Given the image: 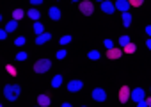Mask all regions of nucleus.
Returning a JSON list of instances; mask_svg holds the SVG:
<instances>
[{
    "mask_svg": "<svg viewBox=\"0 0 151 107\" xmlns=\"http://www.w3.org/2000/svg\"><path fill=\"white\" fill-rule=\"evenodd\" d=\"M20 93H22V87H20L18 84H7V86L4 87V96H6L9 102H14V100L20 96Z\"/></svg>",
    "mask_w": 151,
    "mask_h": 107,
    "instance_id": "nucleus-1",
    "label": "nucleus"
},
{
    "mask_svg": "<svg viewBox=\"0 0 151 107\" xmlns=\"http://www.w3.org/2000/svg\"><path fill=\"white\" fill-rule=\"evenodd\" d=\"M101 11L103 13H107V15H114V11H117L116 9V4L114 2H109V0H105V2H101Z\"/></svg>",
    "mask_w": 151,
    "mask_h": 107,
    "instance_id": "nucleus-8",
    "label": "nucleus"
},
{
    "mask_svg": "<svg viewBox=\"0 0 151 107\" xmlns=\"http://www.w3.org/2000/svg\"><path fill=\"white\" fill-rule=\"evenodd\" d=\"M50 103H52V100H50L48 95H39V96H37V105H41V107H48Z\"/></svg>",
    "mask_w": 151,
    "mask_h": 107,
    "instance_id": "nucleus-11",
    "label": "nucleus"
},
{
    "mask_svg": "<svg viewBox=\"0 0 151 107\" xmlns=\"http://www.w3.org/2000/svg\"><path fill=\"white\" fill-rule=\"evenodd\" d=\"M50 68H52V61L50 59H39L34 64V71L36 73H46Z\"/></svg>",
    "mask_w": 151,
    "mask_h": 107,
    "instance_id": "nucleus-2",
    "label": "nucleus"
},
{
    "mask_svg": "<svg viewBox=\"0 0 151 107\" xmlns=\"http://www.w3.org/2000/svg\"><path fill=\"white\" fill-rule=\"evenodd\" d=\"M84 87V82L82 80H69L68 82V91L69 93H77V91H80Z\"/></svg>",
    "mask_w": 151,
    "mask_h": 107,
    "instance_id": "nucleus-6",
    "label": "nucleus"
},
{
    "mask_svg": "<svg viewBox=\"0 0 151 107\" xmlns=\"http://www.w3.org/2000/svg\"><path fill=\"white\" fill-rule=\"evenodd\" d=\"M27 57H29L27 52H18V54H16V59H18V61H25Z\"/></svg>",
    "mask_w": 151,
    "mask_h": 107,
    "instance_id": "nucleus-27",
    "label": "nucleus"
},
{
    "mask_svg": "<svg viewBox=\"0 0 151 107\" xmlns=\"http://www.w3.org/2000/svg\"><path fill=\"white\" fill-rule=\"evenodd\" d=\"M130 98H132V89H130L128 86H123V87L119 89V102H121V103H126Z\"/></svg>",
    "mask_w": 151,
    "mask_h": 107,
    "instance_id": "nucleus-4",
    "label": "nucleus"
},
{
    "mask_svg": "<svg viewBox=\"0 0 151 107\" xmlns=\"http://www.w3.org/2000/svg\"><path fill=\"white\" fill-rule=\"evenodd\" d=\"M23 16H25V11H23V9H14V11H13V20H18V22H20Z\"/></svg>",
    "mask_w": 151,
    "mask_h": 107,
    "instance_id": "nucleus-18",
    "label": "nucleus"
},
{
    "mask_svg": "<svg viewBox=\"0 0 151 107\" xmlns=\"http://www.w3.org/2000/svg\"><path fill=\"white\" fill-rule=\"evenodd\" d=\"M50 84H52V87H55V89H57V87H60V84H62V75H55V77L52 79V82H50Z\"/></svg>",
    "mask_w": 151,
    "mask_h": 107,
    "instance_id": "nucleus-17",
    "label": "nucleus"
},
{
    "mask_svg": "<svg viewBox=\"0 0 151 107\" xmlns=\"http://www.w3.org/2000/svg\"><path fill=\"white\" fill-rule=\"evenodd\" d=\"M30 4L32 6H39V4H43V0H30Z\"/></svg>",
    "mask_w": 151,
    "mask_h": 107,
    "instance_id": "nucleus-32",
    "label": "nucleus"
},
{
    "mask_svg": "<svg viewBox=\"0 0 151 107\" xmlns=\"http://www.w3.org/2000/svg\"><path fill=\"white\" fill-rule=\"evenodd\" d=\"M7 34H9V32H7L6 29H2V31H0V39H6V38H7Z\"/></svg>",
    "mask_w": 151,
    "mask_h": 107,
    "instance_id": "nucleus-30",
    "label": "nucleus"
},
{
    "mask_svg": "<svg viewBox=\"0 0 151 107\" xmlns=\"http://www.w3.org/2000/svg\"><path fill=\"white\" fill-rule=\"evenodd\" d=\"M146 34L151 38V25H147V27H146Z\"/></svg>",
    "mask_w": 151,
    "mask_h": 107,
    "instance_id": "nucleus-33",
    "label": "nucleus"
},
{
    "mask_svg": "<svg viewBox=\"0 0 151 107\" xmlns=\"http://www.w3.org/2000/svg\"><path fill=\"white\" fill-rule=\"evenodd\" d=\"M130 43H132V41H130V38H128V36H121V38H119V45H121L123 48H124L126 45H130Z\"/></svg>",
    "mask_w": 151,
    "mask_h": 107,
    "instance_id": "nucleus-22",
    "label": "nucleus"
},
{
    "mask_svg": "<svg viewBox=\"0 0 151 107\" xmlns=\"http://www.w3.org/2000/svg\"><path fill=\"white\" fill-rule=\"evenodd\" d=\"M93 100H96V102H105V100H107V93H105V89H101V87L93 89Z\"/></svg>",
    "mask_w": 151,
    "mask_h": 107,
    "instance_id": "nucleus-7",
    "label": "nucleus"
},
{
    "mask_svg": "<svg viewBox=\"0 0 151 107\" xmlns=\"http://www.w3.org/2000/svg\"><path fill=\"white\" fill-rule=\"evenodd\" d=\"M50 39H52V34L50 32H45V34H41V36L36 38V45H43V43H46Z\"/></svg>",
    "mask_w": 151,
    "mask_h": 107,
    "instance_id": "nucleus-13",
    "label": "nucleus"
},
{
    "mask_svg": "<svg viewBox=\"0 0 151 107\" xmlns=\"http://www.w3.org/2000/svg\"><path fill=\"white\" fill-rule=\"evenodd\" d=\"M132 100L133 102H142V100H146V91L142 89V87H135V89H132Z\"/></svg>",
    "mask_w": 151,
    "mask_h": 107,
    "instance_id": "nucleus-5",
    "label": "nucleus"
},
{
    "mask_svg": "<svg viewBox=\"0 0 151 107\" xmlns=\"http://www.w3.org/2000/svg\"><path fill=\"white\" fill-rule=\"evenodd\" d=\"M128 2H130V6H133V7H139V6H142L144 0H128Z\"/></svg>",
    "mask_w": 151,
    "mask_h": 107,
    "instance_id": "nucleus-28",
    "label": "nucleus"
},
{
    "mask_svg": "<svg viewBox=\"0 0 151 107\" xmlns=\"http://www.w3.org/2000/svg\"><path fill=\"white\" fill-rule=\"evenodd\" d=\"M6 68H7V71H9V73H11V75H16V68H14V66H13V64H7V66H6Z\"/></svg>",
    "mask_w": 151,
    "mask_h": 107,
    "instance_id": "nucleus-29",
    "label": "nucleus"
},
{
    "mask_svg": "<svg viewBox=\"0 0 151 107\" xmlns=\"http://www.w3.org/2000/svg\"><path fill=\"white\" fill-rule=\"evenodd\" d=\"M146 102H147V105L151 107V96H149V98H146Z\"/></svg>",
    "mask_w": 151,
    "mask_h": 107,
    "instance_id": "nucleus-36",
    "label": "nucleus"
},
{
    "mask_svg": "<svg viewBox=\"0 0 151 107\" xmlns=\"http://www.w3.org/2000/svg\"><path fill=\"white\" fill-rule=\"evenodd\" d=\"M146 47H147V50H151V38H149V39L146 41Z\"/></svg>",
    "mask_w": 151,
    "mask_h": 107,
    "instance_id": "nucleus-34",
    "label": "nucleus"
},
{
    "mask_svg": "<svg viewBox=\"0 0 151 107\" xmlns=\"http://www.w3.org/2000/svg\"><path fill=\"white\" fill-rule=\"evenodd\" d=\"M87 57H89L91 61H98V59H100V52H98V50H91V52L87 54Z\"/></svg>",
    "mask_w": 151,
    "mask_h": 107,
    "instance_id": "nucleus-21",
    "label": "nucleus"
},
{
    "mask_svg": "<svg viewBox=\"0 0 151 107\" xmlns=\"http://www.w3.org/2000/svg\"><path fill=\"white\" fill-rule=\"evenodd\" d=\"M18 29V20H11L7 25H6V31L7 32H13V31H16Z\"/></svg>",
    "mask_w": 151,
    "mask_h": 107,
    "instance_id": "nucleus-19",
    "label": "nucleus"
},
{
    "mask_svg": "<svg viewBox=\"0 0 151 107\" xmlns=\"http://www.w3.org/2000/svg\"><path fill=\"white\" fill-rule=\"evenodd\" d=\"M123 50H124V54H133V52L137 50V45H135V43H130V45H126Z\"/></svg>",
    "mask_w": 151,
    "mask_h": 107,
    "instance_id": "nucleus-20",
    "label": "nucleus"
},
{
    "mask_svg": "<svg viewBox=\"0 0 151 107\" xmlns=\"http://www.w3.org/2000/svg\"><path fill=\"white\" fill-rule=\"evenodd\" d=\"M116 9L121 13H126L130 9V2L128 0H116Z\"/></svg>",
    "mask_w": 151,
    "mask_h": 107,
    "instance_id": "nucleus-9",
    "label": "nucleus"
},
{
    "mask_svg": "<svg viewBox=\"0 0 151 107\" xmlns=\"http://www.w3.org/2000/svg\"><path fill=\"white\" fill-rule=\"evenodd\" d=\"M103 45H105V48H107V50H112V48H114V41H112V39H105V41H103Z\"/></svg>",
    "mask_w": 151,
    "mask_h": 107,
    "instance_id": "nucleus-26",
    "label": "nucleus"
},
{
    "mask_svg": "<svg viewBox=\"0 0 151 107\" xmlns=\"http://www.w3.org/2000/svg\"><path fill=\"white\" fill-rule=\"evenodd\" d=\"M96 2H105V0H96Z\"/></svg>",
    "mask_w": 151,
    "mask_h": 107,
    "instance_id": "nucleus-38",
    "label": "nucleus"
},
{
    "mask_svg": "<svg viewBox=\"0 0 151 107\" xmlns=\"http://www.w3.org/2000/svg\"><path fill=\"white\" fill-rule=\"evenodd\" d=\"M48 16H50V20H53V22H59L60 20V9L59 7H50L48 9Z\"/></svg>",
    "mask_w": 151,
    "mask_h": 107,
    "instance_id": "nucleus-10",
    "label": "nucleus"
},
{
    "mask_svg": "<svg viewBox=\"0 0 151 107\" xmlns=\"http://www.w3.org/2000/svg\"><path fill=\"white\" fill-rule=\"evenodd\" d=\"M36 107H41V105H36Z\"/></svg>",
    "mask_w": 151,
    "mask_h": 107,
    "instance_id": "nucleus-39",
    "label": "nucleus"
},
{
    "mask_svg": "<svg viewBox=\"0 0 151 107\" xmlns=\"http://www.w3.org/2000/svg\"><path fill=\"white\" fill-rule=\"evenodd\" d=\"M34 32H36L37 36L45 34V25H43L41 22H36V23H34Z\"/></svg>",
    "mask_w": 151,
    "mask_h": 107,
    "instance_id": "nucleus-16",
    "label": "nucleus"
},
{
    "mask_svg": "<svg viewBox=\"0 0 151 107\" xmlns=\"http://www.w3.org/2000/svg\"><path fill=\"white\" fill-rule=\"evenodd\" d=\"M60 107H73V105H71V103H68V102H64V103H62Z\"/></svg>",
    "mask_w": 151,
    "mask_h": 107,
    "instance_id": "nucleus-35",
    "label": "nucleus"
},
{
    "mask_svg": "<svg viewBox=\"0 0 151 107\" xmlns=\"http://www.w3.org/2000/svg\"><path fill=\"white\" fill-rule=\"evenodd\" d=\"M71 2H78V4H80V2H82V0H71Z\"/></svg>",
    "mask_w": 151,
    "mask_h": 107,
    "instance_id": "nucleus-37",
    "label": "nucleus"
},
{
    "mask_svg": "<svg viewBox=\"0 0 151 107\" xmlns=\"http://www.w3.org/2000/svg\"><path fill=\"white\" fill-rule=\"evenodd\" d=\"M121 20H123V27H130L132 25V15H130V11L121 13Z\"/></svg>",
    "mask_w": 151,
    "mask_h": 107,
    "instance_id": "nucleus-12",
    "label": "nucleus"
},
{
    "mask_svg": "<svg viewBox=\"0 0 151 107\" xmlns=\"http://www.w3.org/2000/svg\"><path fill=\"white\" fill-rule=\"evenodd\" d=\"M71 39H73V38H71L69 34H66V36H62L59 41H60V45H68V43H71Z\"/></svg>",
    "mask_w": 151,
    "mask_h": 107,
    "instance_id": "nucleus-23",
    "label": "nucleus"
},
{
    "mask_svg": "<svg viewBox=\"0 0 151 107\" xmlns=\"http://www.w3.org/2000/svg\"><path fill=\"white\" fill-rule=\"evenodd\" d=\"M93 11H94L93 2H89V0H82V2H80V13H82V15H86V16H91V15H93Z\"/></svg>",
    "mask_w": 151,
    "mask_h": 107,
    "instance_id": "nucleus-3",
    "label": "nucleus"
},
{
    "mask_svg": "<svg viewBox=\"0 0 151 107\" xmlns=\"http://www.w3.org/2000/svg\"><path fill=\"white\" fill-rule=\"evenodd\" d=\"M107 55H109V59H119L123 55V50L121 48H112V50L107 52Z\"/></svg>",
    "mask_w": 151,
    "mask_h": 107,
    "instance_id": "nucleus-14",
    "label": "nucleus"
},
{
    "mask_svg": "<svg viewBox=\"0 0 151 107\" xmlns=\"http://www.w3.org/2000/svg\"><path fill=\"white\" fill-rule=\"evenodd\" d=\"M27 15H29V18H30V20H34V22H37V20H39V16H41V13H39L37 9H29V13H27Z\"/></svg>",
    "mask_w": 151,
    "mask_h": 107,
    "instance_id": "nucleus-15",
    "label": "nucleus"
},
{
    "mask_svg": "<svg viewBox=\"0 0 151 107\" xmlns=\"http://www.w3.org/2000/svg\"><path fill=\"white\" fill-rule=\"evenodd\" d=\"M14 45H16V47H23V45H25V38H23V36L16 38V39H14Z\"/></svg>",
    "mask_w": 151,
    "mask_h": 107,
    "instance_id": "nucleus-25",
    "label": "nucleus"
},
{
    "mask_svg": "<svg viewBox=\"0 0 151 107\" xmlns=\"http://www.w3.org/2000/svg\"><path fill=\"white\" fill-rule=\"evenodd\" d=\"M66 55H68V52H66L64 48H60V50H57V54H55V57H57V59H64Z\"/></svg>",
    "mask_w": 151,
    "mask_h": 107,
    "instance_id": "nucleus-24",
    "label": "nucleus"
},
{
    "mask_svg": "<svg viewBox=\"0 0 151 107\" xmlns=\"http://www.w3.org/2000/svg\"><path fill=\"white\" fill-rule=\"evenodd\" d=\"M82 107H86V105H82Z\"/></svg>",
    "mask_w": 151,
    "mask_h": 107,
    "instance_id": "nucleus-40",
    "label": "nucleus"
},
{
    "mask_svg": "<svg viewBox=\"0 0 151 107\" xmlns=\"http://www.w3.org/2000/svg\"><path fill=\"white\" fill-rule=\"evenodd\" d=\"M137 107H149V105H147V102H146V100H142V102H139V103H137Z\"/></svg>",
    "mask_w": 151,
    "mask_h": 107,
    "instance_id": "nucleus-31",
    "label": "nucleus"
}]
</instances>
